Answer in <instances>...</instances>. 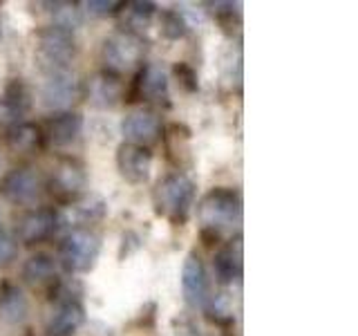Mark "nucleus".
Returning a JSON list of instances; mask_svg holds the SVG:
<instances>
[{
  "mask_svg": "<svg viewBox=\"0 0 358 336\" xmlns=\"http://www.w3.org/2000/svg\"><path fill=\"white\" fill-rule=\"evenodd\" d=\"M173 72L177 76L179 85H182L186 92H195V90H199V83H197V72L190 67L188 63H175Z\"/></svg>",
  "mask_w": 358,
  "mask_h": 336,
  "instance_id": "a878e982",
  "label": "nucleus"
},
{
  "mask_svg": "<svg viewBox=\"0 0 358 336\" xmlns=\"http://www.w3.org/2000/svg\"><path fill=\"white\" fill-rule=\"evenodd\" d=\"M48 188L56 200L63 202V204H74V202H78L85 195V188H87L85 166L78 162L76 157H61V160L52 166Z\"/></svg>",
  "mask_w": 358,
  "mask_h": 336,
  "instance_id": "423d86ee",
  "label": "nucleus"
},
{
  "mask_svg": "<svg viewBox=\"0 0 358 336\" xmlns=\"http://www.w3.org/2000/svg\"><path fill=\"white\" fill-rule=\"evenodd\" d=\"M197 218L201 231H210L222 238L224 231H233L242 220V197L235 188L215 186L199 200Z\"/></svg>",
  "mask_w": 358,
  "mask_h": 336,
  "instance_id": "f257e3e1",
  "label": "nucleus"
},
{
  "mask_svg": "<svg viewBox=\"0 0 358 336\" xmlns=\"http://www.w3.org/2000/svg\"><path fill=\"white\" fill-rule=\"evenodd\" d=\"M123 7H126V14L132 18L134 27L148 25L150 18L155 16V11H157L155 3H141V0H134V3H128V5H123Z\"/></svg>",
  "mask_w": 358,
  "mask_h": 336,
  "instance_id": "5701e85b",
  "label": "nucleus"
},
{
  "mask_svg": "<svg viewBox=\"0 0 358 336\" xmlns=\"http://www.w3.org/2000/svg\"><path fill=\"white\" fill-rule=\"evenodd\" d=\"M121 134L126 137V144L148 148L150 144L159 139L162 119L157 117V112H152V110H145V108L132 110L130 115H126L121 121Z\"/></svg>",
  "mask_w": 358,
  "mask_h": 336,
  "instance_id": "9b49d317",
  "label": "nucleus"
},
{
  "mask_svg": "<svg viewBox=\"0 0 358 336\" xmlns=\"http://www.w3.org/2000/svg\"><path fill=\"white\" fill-rule=\"evenodd\" d=\"M31 108V92L22 78H11L5 85V92L0 97V117L7 121H18L25 117Z\"/></svg>",
  "mask_w": 358,
  "mask_h": 336,
  "instance_id": "6ab92c4d",
  "label": "nucleus"
},
{
  "mask_svg": "<svg viewBox=\"0 0 358 336\" xmlns=\"http://www.w3.org/2000/svg\"><path fill=\"white\" fill-rule=\"evenodd\" d=\"M213 269H215L220 285H233L242 278V238L240 235L215 253Z\"/></svg>",
  "mask_w": 358,
  "mask_h": 336,
  "instance_id": "a211bd4d",
  "label": "nucleus"
},
{
  "mask_svg": "<svg viewBox=\"0 0 358 336\" xmlns=\"http://www.w3.org/2000/svg\"><path fill=\"white\" fill-rule=\"evenodd\" d=\"M123 97V88L117 74L110 72H99L90 78L87 83V99L99 108H115L119 99Z\"/></svg>",
  "mask_w": 358,
  "mask_h": 336,
  "instance_id": "aec40b11",
  "label": "nucleus"
},
{
  "mask_svg": "<svg viewBox=\"0 0 358 336\" xmlns=\"http://www.w3.org/2000/svg\"><path fill=\"white\" fill-rule=\"evenodd\" d=\"M83 130V117L78 112H56L52 115L48 121H45V128H43V137L45 144H52V146H70L72 141L78 139V134Z\"/></svg>",
  "mask_w": 358,
  "mask_h": 336,
  "instance_id": "2eb2a0df",
  "label": "nucleus"
},
{
  "mask_svg": "<svg viewBox=\"0 0 358 336\" xmlns=\"http://www.w3.org/2000/svg\"><path fill=\"white\" fill-rule=\"evenodd\" d=\"M7 146L14 153L20 155H34L45 148V137H43V128L36 126V123H29V121H16L11 123L7 128Z\"/></svg>",
  "mask_w": 358,
  "mask_h": 336,
  "instance_id": "f3484780",
  "label": "nucleus"
},
{
  "mask_svg": "<svg viewBox=\"0 0 358 336\" xmlns=\"http://www.w3.org/2000/svg\"><path fill=\"white\" fill-rule=\"evenodd\" d=\"M78 45L72 29L59 25H48L36 34V59L48 74L70 70V63L76 59Z\"/></svg>",
  "mask_w": 358,
  "mask_h": 336,
  "instance_id": "7ed1b4c3",
  "label": "nucleus"
},
{
  "mask_svg": "<svg viewBox=\"0 0 358 336\" xmlns=\"http://www.w3.org/2000/svg\"><path fill=\"white\" fill-rule=\"evenodd\" d=\"M59 224H61V216L56 209H52V206L31 209L18 222V231H16L18 240L27 246L43 244L59 231Z\"/></svg>",
  "mask_w": 358,
  "mask_h": 336,
  "instance_id": "1a4fd4ad",
  "label": "nucleus"
},
{
  "mask_svg": "<svg viewBox=\"0 0 358 336\" xmlns=\"http://www.w3.org/2000/svg\"><path fill=\"white\" fill-rule=\"evenodd\" d=\"M78 218H81V222L90 224V222H96L106 216V202L101 197H92L90 202H85V204H78Z\"/></svg>",
  "mask_w": 358,
  "mask_h": 336,
  "instance_id": "393cba45",
  "label": "nucleus"
},
{
  "mask_svg": "<svg viewBox=\"0 0 358 336\" xmlns=\"http://www.w3.org/2000/svg\"><path fill=\"white\" fill-rule=\"evenodd\" d=\"M65 298H56V305L48 318L50 336H74L85 323V307L72 294H63Z\"/></svg>",
  "mask_w": 358,
  "mask_h": 336,
  "instance_id": "4468645a",
  "label": "nucleus"
},
{
  "mask_svg": "<svg viewBox=\"0 0 358 336\" xmlns=\"http://www.w3.org/2000/svg\"><path fill=\"white\" fill-rule=\"evenodd\" d=\"M148 99L152 104L159 106H171V92H168V76L159 65H145L137 72L130 88L128 101H139Z\"/></svg>",
  "mask_w": 358,
  "mask_h": 336,
  "instance_id": "f8f14e48",
  "label": "nucleus"
},
{
  "mask_svg": "<svg viewBox=\"0 0 358 336\" xmlns=\"http://www.w3.org/2000/svg\"><path fill=\"white\" fill-rule=\"evenodd\" d=\"M126 3H108V0H90V3H85V11L92 16H99V18H106V16H115L117 11H121V7Z\"/></svg>",
  "mask_w": 358,
  "mask_h": 336,
  "instance_id": "bb28decb",
  "label": "nucleus"
},
{
  "mask_svg": "<svg viewBox=\"0 0 358 336\" xmlns=\"http://www.w3.org/2000/svg\"><path fill=\"white\" fill-rule=\"evenodd\" d=\"M188 20L184 11L179 9H164L159 14V34L166 41H179L188 34Z\"/></svg>",
  "mask_w": 358,
  "mask_h": 336,
  "instance_id": "4be33fe9",
  "label": "nucleus"
},
{
  "mask_svg": "<svg viewBox=\"0 0 358 336\" xmlns=\"http://www.w3.org/2000/svg\"><path fill=\"white\" fill-rule=\"evenodd\" d=\"M145 52V43L137 31L121 29L110 34V36L101 45V61H103V70L110 74L121 76L123 72L132 70L139 65Z\"/></svg>",
  "mask_w": 358,
  "mask_h": 336,
  "instance_id": "39448f33",
  "label": "nucleus"
},
{
  "mask_svg": "<svg viewBox=\"0 0 358 336\" xmlns=\"http://www.w3.org/2000/svg\"><path fill=\"white\" fill-rule=\"evenodd\" d=\"M182 291L186 302L195 309H204L210 300V283L206 267L195 251H190L182 265Z\"/></svg>",
  "mask_w": 358,
  "mask_h": 336,
  "instance_id": "9d476101",
  "label": "nucleus"
},
{
  "mask_svg": "<svg viewBox=\"0 0 358 336\" xmlns=\"http://www.w3.org/2000/svg\"><path fill=\"white\" fill-rule=\"evenodd\" d=\"M81 83L76 81V76L65 70V72H52L45 78L41 88V106L48 110L65 112L74 101L81 97Z\"/></svg>",
  "mask_w": 358,
  "mask_h": 336,
  "instance_id": "6e6552de",
  "label": "nucleus"
},
{
  "mask_svg": "<svg viewBox=\"0 0 358 336\" xmlns=\"http://www.w3.org/2000/svg\"><path fill=\"white\" fill-rule=\"evenodd\" d=\"M117 168L128 184H145L152 171V153L143 146L123 141L117 148Z\"/></svg>",
  "mask_w": 358,
  "mask_h": 336,
  "instance_id": "ddd939ff",
  "label": "nucleus"
},
{
  "mask_svg": "<svg viewBox=\"0 0 358 336\" xmlns=\"http://www.w3.org/2000/svg\"><path fill=\"white\" fill-rule=\"evenodd\" d=\"M0 190H3V195L9 202H14V204L31 206V204H36V200L43 193V179L34 168L20 166V168H14V171H9L3 177Z\"/></svg>",
  "mask_w": 358,
  "mask_h": 336,
  "instance_id": "0eeeda50",
  "label": "nucleus"
},
{
  "mask_svg": "<svg viewBox=\"0 0 358 336\" xmlns=\"http://www.w3.org/2000/svg\"><path fill=\"white\" fill-rule=\"evenodd\" d=\"M29 318V300L16 283L0 280V321L7 325H22Z\"/></svg>",
  "mask_w": 358,
  "mask_h": 336,
  "instance_id": "dca6fc26",
  "label": "nucleus"
},
{
  "mask_svg": "<svg viewBox=\"0 0 358 336\" xmlns=\"http://www.w3.org/2000/svg\"><path fill=\"white\" fill-rule=\"evenodd\" d=\"M22 280L31 287L54 285L56 272H54V258L50 253H36L22 265Z\"/></svg>",
  "mask_w": 358,
  "mask_h": 336,
  "instance_id": "412c9836",
  "label": "nucleus"
},
{
  "mask_svg": "<svg viewBox=\"0 0 358 336\" xmlns=\"http://www.w3.org/2000/svg\"><path fill=\"white\" fill-rule=\"evenodd\" d=\"M101 253V238L92 229H74L59 244V262L67 274L92 272Z\"/></svg>",
  "mask_w": 358,
  "mask_h": 336,
  "instance_id": "20e7f679",
  "label": "nucleus"
},
{
  "mask_svg": "<svg viewBox=\"0 0 358 336\" xmlns=\"http://www.w3.org/2000/svg\"><path fill=\"white\" fill-rule=\"evenodd\" d=\"M18 255V242L9 231L0 227V269H7Z\"/></svg>",
  "mask_w": 358,
  "mask_h": 336,
  "instance_id": "b1692460",
  "label": "nucleus"
},
{
  "mask_svg": "<svg viewBox=\"0 0 358 336\" xmlns=\"http://www.w3.org/2000/svg\"><path fill=\"white\" fill-rule=\"evenodd\" d=\"M197 186L184 173H168L157 182L152 190V204L157 216L171 220L173 224H184L190 206L195 202Z\"/></svg>",
  "mask_w": 358,
  "mask_h": 336,
  "instance_id": "f03ea898",
  "label": "nucleus"
}]
</instances>
